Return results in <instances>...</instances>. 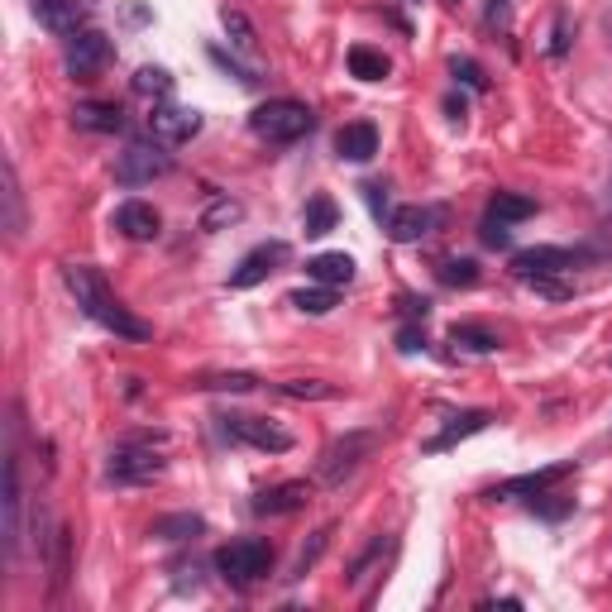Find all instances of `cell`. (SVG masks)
<instances>
[{
	"label": "cell",
	"mask_w": 612,
	"mask_h": 612,
	"mask_svg": "<svg viewBox=\"0 0 612 612\" xmlns=\"http://www.w3.org/2000/svg\"><path fill=\"white\" fill-rule=\"evenodd\" d=\"M479 240L488 244V249H507V244H512V225H503V220H493V216H483Z\"/></svg>",
	"instance_id": "obj_38"
},
{
	"label": "cell",
	"mask_w": 612,
	"mask_h": 612,
	"mask_svg": "<svg viewBox=\"0 0 612 612\" xmlns=\"http://www.w3.org/2000/svg\"><path fill=\"white\" fill-rule=\"evenodd\" d=\"M163 173H173V153L163 139H130L125 153L115 158V182H125V187H149Z\"/></svg>",
	"instance_id": "obj_6"
},
{
	"label": "cell",
	"mask_w": 612,
	"mask_h": 612,
	"mask_svg": "<svg viewBox=\"0 0 612 612\" xmlns=\"http://www.w3.org/2000/svg\"><path fill=\"white\" fill-rule=\"evenodd\" d=\"M201 531H206V522L197 512H173V517H158L149 536H158V541H197Z\"/></svg>",
	"instance_id": "obj_24"
},
{
	"label": "cell",
	"mask_w": 612,
	"mask_h": 612,
	"mask_svg": "<svg viewBox=\"0 0 612 612\" xmlns=\"http://www.w3.org/2000/svg\"><path fill=\"white\" fill-rule=\"evenodd\" d=\"M197 388H206V393H254L259 378L254 373H206V378H197Z\"/></svg>",
	"instance_id": "obj_31"
},
{
	"label": "cell",
	"mask_w": 612,
	"mask_h": 612,
	"mask_svg": "<svg viewBox=\"0 0 612 612\" xmlns=\"http://www.w3.org/2000/svg\"><path fill=\"white\" fill-rule=\"evenodd\" d=\"M163 445H168V436H163V431H139V436L115 440V450H110V459H106V483H120V488H144V483L163 479V469H168Z\"/></svg>",
	"instance_id": "obj_2"
},
{
	"label": "cell",
	"mask_w": 612,
	"mask_h": 612,
	"mask_svg": "<svg viewBox=\"0 0 612 612\" xmlns=\"http://www.w3.org/2000/svg\"><path fill=\"white\" fill-rule=\"evenodd\" d=\"M287 254H292V249H287L283 240L254 244V249H249L240 263H235V273H230V287H235V292H249V287H259L268 273H278V268H283Z\"/></svg>",
	"instance_id": "obj_11"
},
{
	"label": "cell",
	"mask_w": 612,
	"mask_h": 612,
	"mask_svg": "<svg viewBox=\"0 0 612 612\" xmlns=\"http://www.w3.org/2000/svg\"><path fill=\"white\" fill-rule=\"evenodd\" d=\"M364 197H369V206H373V216L378 220L388 216V187H383V182H369V187H364Z\"/></svg>",
	"instance_id": "obj_43"
},
{
	"label": "cell",
	"mask_w": 612,
	"mask_h": 612,
	"mask_svg": "<svg viewBox=\"0 0 612 612\" xmlns=\"http://www.w3.org/2000/svg\"><path fill=\"white\" fill-rule=\"evenodd\" d=\"M306 278L321 287H350L354 283V259L350 254H316L306 259Z\"/></svg>",
	"instance_id": "obj_21"
},
{
	"label": "cell",
	"mask_w": 612,
	"mask_h": 612,
	"mask_svg": "<svg viewBox=\"0 0 612 612\" xmlns=\"http://www.w3.org/2000/svg\"><path fill=\"white\" fill-rule=\"evenodd\" d=\"M488 421H493V412H483V407L450 416V426H445L440 436L426 440V445H421V455H445V450H455L459 440H469V436H479V431H488Z\"/></svg>",
	"instance_id": "obj_15"
},
{
	"label": "cell",
	"mask_w": 612,
	"mask_h": 612,
	"mask_svg": "<svg viewBox=\"0 0 612 612\" xmlns=\"http://www.w3.org/2000/svg\"><path fill=\"white\" fill-rule=\"evenodd\" d=\"M436 278L445 287H474V283H479V263H474V259H440Z\"/></svg>",
	"instance_id": "obj_34"
},
{
	"label": "cell",
	"mask_w": 612,
	"mask_h": 612,
	"mask_svg": "<svg viewBox=\"0 0 612 612\" xmlns=\"http://www.w3.org/2000/svg\"><path fill=\"white\" fill-rule=\"evenodd\" d=\"M608 206H612V187H608Z\"/></svg>",
	"instance_id": "obj_46"
},
{
	"label": "cell",
	"mask_w": 612,
	"mask_h": 612,
	"mask_svg": "<svg viewBox=\"0 0 612 612\" xmlns=\"http://www.w3.org/2000/svg\"><path fill=\"white\" fill-rule=\"evenodd\" d=\"M278 393L297 397V402H335V397H345V388L340 383H321V378H287V383H278Z\"/></svg>",
	"instance_id": "obj_25"
},
{
	"label": "cell",
	"mask_w": 612,
	"mask_h": 612,
	"mask_svg": "<svg viewBox=\"0 0 612 612\" xmlns=\"http://www.w3.org/2000/svg\"><path fill=\"white\" fill-rule=\"evenodd\" d=\"M450 72H455L469 91H488V77H483V67L474 63V58H450Z\"/></svg>",
	"instance_id": "obj_37"
},
{
	"label": "cell",
	"mask_w": 612,
	"mask_h": 612,
	"mask_svg": "<svg viewBox=\"0 0 612 612\" xmlns=\"http://www.w3.org/2000/svg\"><path fill=\"white\" fill-rule=\"evenodd\" d=\"M450 340H455V345H464V350H474V354H493V350H503V340H498L493 330L469 326V321H455V326H450Z\"/></svg>",
	"instance_id": "obj_29"
},
{
	"label": "cell",
	"mask_w": 612,
	"mask_h": 612,
	"mask_svg": "<svg viewBox=\"0 0 612 612\" xmlns=\"http://www.w3.org/2000/svg\"><path fill=\"white\" fill-rule=\"evenodd\" d=\"M445 110H450L455 120H464V96H445Z\"/></svg>",
	"instance_id": "obj_45"
},
{
	"label": "cell",
	"mask_w": 612,
	"mask_h": 612,
	"mask_svg": "<svg viewBox=\"0 0 612 612\" xmlns=\"http://www.w3.org/2000/svg\"><path fill=\"white\" fill-rule=\"evenodd\" d=\"M63 283H67V292L77 297V306L87 311L96 326H106L110 335H120V340H134V345L153 340V326H149V321H139L130 306H125L120 297H115V292H110L106 278H101L91 263H67V268H63Z\"/></svg>",
	"instance_id": "obj_1"
},
{
	"label": "cell",
	"mask_w": 612,
	"mask_h": 612,
	"mask_svg": "<svg viewBox=\"0 0 612 612\" xmlns=\"http://www.w3.org/2000/svg\"><path fill=\"white\" fill-rule=\"evenodd\" d=\"M431 225H436V211H431V206H397V211H388V240L416 244L431 235Z\"/></svg>",
	"instance_id": "obj_17"
},
{
	"label": "cell",
	"mask_w": 612,
	"mask_h": 612,
	"mask_svg": "<svg viewBox=\"0 0 612 612\" xmlns=\"http://www.w3.org/2000/svg\"><path fill=\"white\" fill-rule=\"evenodd\" d=\"M569 39H574V34H569V15L560 10V15H555V29H550V44H546V53L555 58V63L569 53Z\"/></svg>",
	"instance_id": "obj_39"
},
{
	"label": "cell",
	"mask_w": 612,
	"mask_h": 612,
	"mask_svg": "<svg viewBox=\"0 0 612 612\" xmlns=\"http://www.w3.org/2000/svg\"><path fill=\"white\" fill-rule=\"evenodd\" d=\"M149 130H153V139H163V144H187V139H197V134H201V110L153 106Z\"/></svg>",
	"instance_id": "obj_12"
},
{
	"label": "cell",
	"mask_w": 612,
	"mask_h": 612,
	"mask_svg": "<svg viewBox=\"0 0 612 612\" xmlns=\"http://www.w3.org/2000/svg\"><path fill=\"white\" fill-rule=\"evenodd\" d=\"M72 125L87 134H120L125 130V110L115 106V101H82V106L72 110Z\"/></svg>",
	"instance_id": "obj_19"
},
{
	"label": "cell",
	"mask_w": 612,
	"mask_h": 612,
	"mask_svg": "<svg viewBox=\"0 0 612 612\" xmlns=\"http://www.w3.org/2000/svg\"><path fill=\"white\" fill-rule=\"evenodd\" d=\"M397 311H402L407 321H426V316H431V302H426V297H402Z\"/></svg>",
	"instance_id": "obj_42"
},
{
	"label": "cell",
	"mask_w": 612,
	"mask_h": 612,
	"mask_svg": "<svg viewBox=\"0 0 612 612\" xmlns=\"http://www.w3.org/2000/svg\"><path fill=\"white\" fill-rule=\"evenodd\" d=\"M220 24H225L230 44L240 48V53H254V48H259V34H254V24L244 20L240 10H230V5H225V10H220Z\"/></svg>",
	"instance_id": "obj_30"
},
{
	"label": "cell",
	"mask_w": 612,
	"mask_h": 612,
	"mask_svg": "<svg viewBox=\"0 0 612 612\" xmlns=\"http://www.w3.org/2000/svg\"><path fill=\"white\" fill-rule=\"evenodd\" d=\"M268 569H273V546L263 536H244L216 550V574L235 589H254L259 579H268Z\"/></svg>",
	"instance_id": "obj_4"
},
{
	"label": "cell",
	"mask_w": 612,
	"mask_h": 612,
	"mask_svg": "<svg viewBox=\"0 0 612 612\" xmlns=\"http://www.w3.org/2000/svg\"><path fill=\"white\" fill-rule=\"evenodd\" d=\"M306 503H311V483L287 479V483L263 488L259 498H254V512H259V517H292V512H302Z\"/></svg>",
	"instance_id": "obj_13"
},
{
	"label": "cell",
	"mask_w": 612,
	"mask_h": 612,
	"mask_svg": "<svg viewBox=\"0 0 612 612\" xmlns=\"http://www.w3.org/2000/svg\"><path fill=\"white\" fill-rule=\"evenodd\" d=\"M574 474V459H560V464H546V469H536V474H517V479L498 483V488H488L483 493V503H507V498H536V493H546L555 483H565Z\"/></svg>",
	"instance_id": "obj_10"
},
{
	"label": "cell",
	"mask_w": 612,
	"mask_h": 612,
	"mask_svg": "<svg viewBox=\"0 0 612 612\" xmlns=\"http://www.w3.org/2000/svg\"><path fill=\"white\" fill-rule=\"evenodd\" d=\"M244 216V206L235 197H211L206 201V211H201V230L206 235H216V230H230L235 220Z\"/></svg>",
	"instance_id": "obj_27"
},
{
	"label": "cell",
	"mask_w": 612,
	"mask_h": 612,
	"mask_svg": "<svg viewBox=\"0 0 612 612\" xmlns=\"http://www.w3.org/2000/svg\"><path fill=\"white\" fill-rule=\"evenodd\" d=\"M220 431L230 440H240L249 450H263V455H287L292 450V431L273 426L268 416H244V412H225L220 416Z\"/></svg>",
	"instance_id": "obj_7"
},
{
	"label": "cell",
	"mask_w": 612,
	"mask_h": 612,
	"mask_svg": "<svg viewBox=\"0 0 612 612\" xmlns=\"http://www.w3.org/2000/svg\"><path fill=\"white\" fill-rule=\"evenodd\" d=\"M29 10H34V20L44 24L48 34H58V39H72V34H77V20H82L77 0H29Z\"/></svg>",
	"instance_id": "obj_20"
},
{
	"label": "cell",
	"mask_w": 612,
	"mask_h": 612,
	"mask_svg": "<svg viewBox=\"0 0 612 612\" xmlns=\"http://www.w3.org/2000/svg\"><path fill=\"white\" fill-rule=\"evenodd\" d=\"M292 306L306 316H326V311H335V287H302V292H292Z\"/></svg>",
	"instance_id": "obj_33"
},
{
	"label": "cell",
	"mask_w": 612,
	"mask_h": 612,
	"mask_svg": "<svg viewBox=\"0 0 612 612\" xmlns=\"http://www.w3.org/2000/svg\"><path fill=\"white\" fill-rule=\"evenodd\" d=\"M20 507H24L20 455H15V445H10V455H5V555H10V560H15V550H20Z\"/></svg>",
	"instance_id": "obj_14"
},
{
	"label": "cell",
	"mask_w": 612,
	"mask_h": 612,
	"mask_svg": "<svg viewBox=\"0 0 612 612\" xmlns=\"http://www.w3.org/2000/svg\"><path fill=\"white\" fill-rule=\"evenodd\" d=\"M335 153H340L345 163H369L373 153H378V130H373L369 120L340 125V130H335Z\"/></svg>",
	"instance_id": "obj_18"
},
{
	"label": "cell",
	"mask_w": 612,
	"mask_h": 612,
	"mask_svg": "<svg viewBox=\"0 0 612 612\" xmlns=\"http://www.w3.org/2000/svg\"><path fill=\"white\" fill-rule=\"evenodd\" d=\"M330 536H335V526H321L311 541L302 546V555H297V565H292V579H306V569H316V560L326 555V546H330Z\"/></svg>",
	"instance_id": "obj_35"
},
{
	"label": "cell",
	"mask_w": 612,
	"mask_h": 612,
	"mask_svg": "<svg viewBox=\"0 0 612 612\" xmlns=\"http://www.w3.org/2000/svg\"><path fill=\"white\" fill-rule=\"evenodd\" d=\"M335 220H340L335 201H330V197H311V201H306V211H302L306 240H321V235H330V230H335Z\"/></svg>",
	"instance_id": "obj_26"
},
{
	"label": "cell",
	"mask_w": 612,
	"mask_h": 612,
	"mask_svg": "<svg viewBox=\"0 0 612 612\" xmlns=\"http://www.w3.org/2000/svg\"><path fill=\"white\" fill-rule=\"evenodd\" d=\"M5 230L10 240L24 235V201H20V177H15V163H5Z\"/></svg>",
	"instance_id": "obj_28"
},
{
	"label": "cell",
	"mask_w": 612,
	"mask_h": 612,
	"mask_svg": "<svg viewBox=\"0 0 612 612\" xmlns=\"http://www.w3.org/2000/svg\"><path fill=\"white\" fill-rule=\"evenodd\" d=\"M115 230L125 235V240H158V230H163V216L153 211L149 201H120L115 206Z\"/></svg>",
	"instance_id": "obj_16"
},
{
	"label": "cell",
	"mask_w": 612,
	"mask_h": 612,
	"mask_svg": "<svg viewBox=\"0 0 612 612\" xmlns=\"http://www.w3.org/2000/svg\"><path fill=\"white\" fill-rule=\"evenodd\" d=\"M397 350H402V354L426 350V330H421V326H402V330H397Z\"/></svg>",
	"instance_id": "obj_40"
},
{
	"label": "cell",
	"mask_w": 612,
	"mask_h": 612,
	"mask_svg": "<svg viewBox=\"0 0 612 612\" xmlns=\"http://www.w3.org/2000/svg\"><path fill=\"white\" fill-rule=\"evenodd\" d=\"M345 63H350V77H359V82H388V72H393L388 53H383V48H369V44H354Z\"/></svg>",
	"instance_id": "obj_22"
},
{
	"label": "cell",
	"mask_w": 612,
	"mask_h": 612,
	"mask_svg": "<svg viewBox=\"0 0 612 612\" xmlns=\"http://www.w3.org/2000/svg\"><path fill=\"white\" fill-rule=\"evenodd\" d=\"M316 115L306 101H292V96H278V101H263L254 115H249V130L259 134L263 144H297L302 134H311Z\"/></svg>",
	"instance_id": "obj_3"
},
{
	"label": "cell",
	"mask_w": 612,
	"mask_h": 612,
	"mask_svg": "<svg viewBox=\"0 0 612 612\" xmlns=\"http://www.w3.org/2000/svg\"><path fill=\"white\" fill-rule=\"evenodd\" d=\"M378 555H383V536H378V541H373V546L364 550V555H359V560H354V565H350V584H359V579L369 574V565H373V560H378Z\"/></svg>",
	"instance_id": "obj_41"
},
{
	"label": "cell",
	"mask_w": 612,
	"mask_h": 612,
	"mask_svg": "<svg viewBox=\"0 0 612 612\" xmlns=\"http://www.w3.org/2000/svg\"><path fill=\"white\" fill-rule=\"evenodd\" d=\"M134 91H139V96H153V101H168V96H173V77H168L163 67H139V72H134Z\"/></svg>",
	"instance_id": "obj_32"
},
{
	"label": "cell",
	"mask_w": 612,
	"mask_h": 612,
	"mask_svg": "<svg viewBox=\"0 0 612 612\" xmlns=\"http://www.w3.org/2000/svg\"><path fill=\"white\" fill-rule=\"evenodd\" d=\"M507 5H512V0H488L483 20H488V24H503V20H507Z\"/></svg>",
	"instance_id": "obj_44"
},
{
	"label": "cell",
	"mask_w": 612,
	"mask_h": 612,
	"mask_svg": "<svg viewBox=\"0 0 612 612\" xmlns=\"http://www.w3.org/2000/svg\"><path fill=\"white\" fill-rule=\"evenodd\" d=\"M106 63H110V39L101 34V29H77V34L67 39V53H63L67 77L91 82V77H96Z\"/></svg>",
	"instance_id": "obj_9"
},
{
	"label": "cell",
	"mask_w": 612,
	"mask_h": 612,
	"mask_svg": "<svg viewBox=\"0 0 612 612\" xmlns=\"http://www.w3.org/2000/svg\"><path fill=\"white\" fill-rule=\"evenodd\" d=\"M579 249H560V244H536V249H517L512 254V273L522 283H536V278H560V273H574L579 268Z\"/></svg>",
	"instance_id": "obj_8"
},
{
	"label": "cell",
	"mask_w": 612,
	"mask_h": 612,
	"mask_svg": "<svg viewBox=\"0 0 612 612\" xmlns=\"http://www.w3.org/2000/svg\"><path fill=\"white\" fill-rule=\"evenodd\" d=\"M488 216L503 220V225H522V220L536 216V201L522 197V192H493L488 197Z\"/></svg>",
	"instance_id": "obj_23"
},
{
	"label": "cell",
	"mask_w": 612,
	"mask_h": 612,
	"mask_svg": "<svg viewBox=\"0 0 612 612\" xmlns=\"http://www.w3.org/2000/svg\"><path fill=\"white\" fill-rule=\"evenodd\" d=\"M378 440H383L378 431H345L340 440H330L321 450V459H316V483L321 488H340L350 474H359V464L378 450Z\"/></svg>",
	"instance_id": "obj_5"
},
{
	"label": "cell",
	"mask_w": 612,
	"mask_h": 612,
	"mask_svg": "<svg viewBox=\"0 0 612 612\" xmlns=\"http://www.w3.org/2000/svg\"><path fill=\"white\" fill-rule=\"evenodd\" d=\"M531 512H541V517H546V522H560V517H569V512H574V498H565V493H536V498H531Z\"/></svg>",
	"instance_id": "obj_36"
}]
</instances>
